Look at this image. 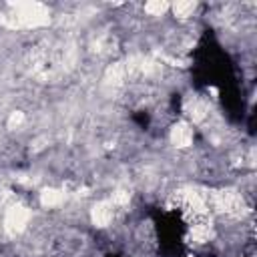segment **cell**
<instances>
[{
  "mask_svg": "<svg viewBox=\"0 0 257 257\" xmlns=\"http://www.w3.org/2000/svg\"><path fill=\"white\" fill-rule=\"evenodd\" d=\"M10 24L12 26H44L50 20V12L44 4L38 2H20L12 4V14H10Z\"/></svg>",
  "mask_w": 257,
  "mask_h": 257,
  "instance_id": "cell-1",
  "label": "cell"
},
{
  "mask_svg": "<svg viewBox=\"0 0 257 257\" xmlns=\"http://www.w3.org/2000/svg\"><path fill=\"white\" fill-rule=\"evenodd\" d=\"M22 122H24V112H20V110L12 112V114H10V118H8V126H10V128H14V126H20Z\"/></svg>",
  "mask_w": 257,
  "mask_h": 257,
  "instance_id": "cell-10",
  "label": "cell"
},
{
  "mask_svg": "<svg viewBox=\"0 0 257 257\" xmlns=\"http://www.w3.org/2000/svg\"><path fill=\"white\" fill-rule=\"evenodd\" d=\"M126 78H128V74H126L124 62H112V64H108V68L104 70V80H106V84L118 86V84H122Z\"/></svg>",
  "mask_w": 257,
  "mask_h": 257,
  "instance_id": "cell-6",
  "label": "cell"
},
{
  "mask_svg": "<svg viewBox=\"0 0 257 257\" xmlns=\"http://www.w3.org/2000/svg\"><path fill=\"white\" fill-rule=\"evenodd\" d=\"M171 10H173V14H175L177 18L185 20V18L193 16V12L197 10V2H177V4L171 6Z\"/></svg>",
  "mask_w": 257,
  "mask_h": 257,
  "instance_id": "cell-8",
  "label": "cell"
},
{
  "mask_svg": "<svg viewBox=\"0 0 257 257\" xmlns=\"http://www.w3.org/2000/svg\"><path fill=\"white\" fill-rule=\"evenodd\" d=\"M183 108H185L187 116H189L193 122H203V120L209 116V106H207V102H205L203 98L195 96V94L185 98Z\"/></svg>",
  "mask_w": 257,
  "mask_h": 257,
  "instance_id": "cell-5",
  "label": "cell"
},
{
  "mask_svg": "<svg viewBox=\"0 0 257 257\" xmlns=\"http://www.w3.org/2000/svg\"><path fill=\"white\" fill-rule=\"evenodd\" d=\"M169 139L177 149H187V147L193 145V139H195L193 126L185 120H179L177 124H173L171 133H169Z\"/></svg>",
  "mask_w": 257,
  "mask_h": 257,
  "instance_id": "cell-4",
  "label": "cell"
},
{
  "mask_svg": "<svg viewBox=\"0 0 257 257\" xmlns=\"http://www.w3.org/2000/svg\"><path fill=\"white\" fill-rule=\"evenodd\" d=\"M64 191L62 189H54V187H48V189H44L42 193H40V203H42V207H46V209H52V207H60L62 203H64Z\"/></svg>",
  "mask_w": 257,
  "mask_h": 257,
  "instance_id": "cell-7",
  "label": "cell"
},
{
  "mask_svg": "<svg viewBox=\"0 0 257 257\" xmlns=\"http://www.w3.org/2000/svg\"><path fill=\"white\" fill-rule=\"evenodd\" d=\"M169 8H171V6H169L167 2H161V0H153V2H147V4H145V12L151 14V16H161V14H165Z\"/></svg>",
  "mask_w": 257,
  "mask_h": 257,
  "instance_id": "cell-9",
  "label": "cell"
},
{
  "mask_svg": "<svg viewBox=\"0 0 257 257\" xmlns=\"http://www.w3.org/2000/svg\"><path fill=\"white\" fill-rule=\"evenodd\" d=\"M30 217H32V215H30L28 207H24V205H20V203H14V205L8 207L6 213H4V231L10 233V235L22 233V231L28 227Z\"/></svg>",
  "mask_w": 257,
  "mask_h": 257,
  "instance_id": "cell-2",
  "label": "cell"
},
{
  "mask_svg": "<svg viewBox=\"0 0 257 257\" xmlns=\"http://www.w3.org/2000/svg\"><path fill=\"white\" fill-rule=\"evenodd\" d=\"M114 213H116V207L110 203V199H102L98 203L92 205L90 209V221L96 225V227H108L114 219Z\"/></svg>",
  "mask_w": 257,
  "mask_h": 257,
  "instance_id": "cell-3",
  "label": "cell"
}]
</instances>
